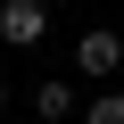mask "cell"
I'll list each match as a JSON object with an SVG mask.
<instances>
[{
	"label": "cell",
	"mask_w": 124,
	"mask_h": 124,
	"mask_svg": "<svg viewBox=\"0 0 124 124\" xmlns=\"http://www.w3.org/2000/svg\"><path fill=\"white\" fill-rule=\"evenodd\" d=\"M116 66H124V41H116L108 25H91V33L75 41V75H91V83H108Z\"/></svg>",
	"instance_id": "7a4b0ae2"
},
{
	"label": "cell",
	"mask_w": 124,
	"mask_h": 124,
	"mask_svg": "<svg viewBox=\"0 0 124 124\" xmlns=\"http://www.w3.org/2000/svg\"><path fill=\"white\" fill-rule=\"evenodd\" d=\"M50 33V0H0V41L8 50H33Z\"/></svg>",
	"instance_id": "6da1fadb"
},
{
	"label": "cell",
	"mask_w": 124,
	"mask_h": 124,
	"mask_svg": "<svg viewBox=\"0 0 124 124\" xmlns=\"http://www.w3.org/2000/svg\"><path fill=\"white\" fill-rule=\"evenodd\" d=\"M33 116H41V124H66V116H75V83H66V75H58V83H33Z\"/></svg>",
	"instance_id": "3957f363"
},
{
	"label": "cell",
	"mask_w": 124,
	"mask_h": 124,
	"mask_svg": "<svg viewBox=\"0 0 124 124\" xmlns=\"http://www.w3.org/2000/svg\"><path fill=\"white\" fill-rule=\"evenodd\" d=\"M0 116H8V83H0Z\"/></svg>",
	"instance_id": "5b68a950"
},
{
	"label": "cell",
	"mask_w": 124,
	"mask_h": 124,
	"mask_svg": "<svg viewBox=\"0 0 124 124\" xmlns=\"http://www.w3.org/2000/svg\"><path fill=\"white\" fill-rule=\"evenodd\" d=\"M83 124H124V91H99V99L83 108Z\"/></svg>",
	"instance_id": "277c9868"
}]
</instances>
